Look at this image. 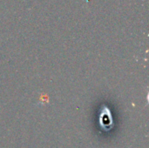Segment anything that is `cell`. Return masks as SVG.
I'll use <instances>...</instances> for the list:
<instances>
[{"instance_id": "6da1fadb", "label": "cell", "mask_w": 149, "mask_h": 148, "mask_svg": "<svg viewBox=\"0 0 149 148\" xmlns=\"http://www.w3.org/2000/svg\"><path fill=\"white\" fill-rule=\"evenodd\" d=\"M100 126L102 130L108 132L113 128V121L112 118V114L108 107L104 106L101 108L100 113Z\"/></svg>"}]
</instances>
